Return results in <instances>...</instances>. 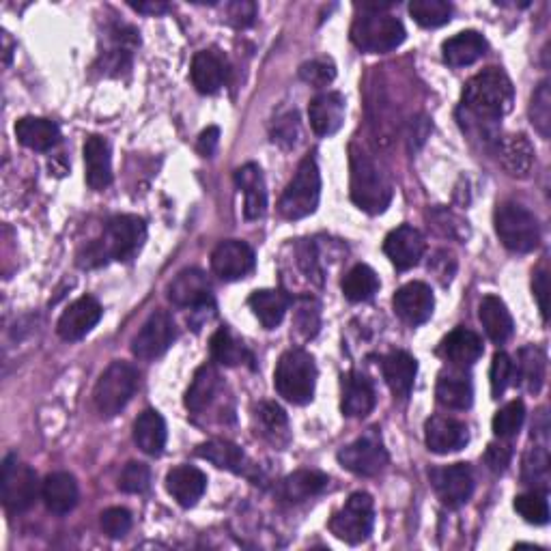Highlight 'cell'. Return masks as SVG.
Segmentation results:
<instances>
[{"instance_id":"6da1fadb","label":"cell","mask_w":551,"mask_h":551,"mask_svg":"<svg viewBox=\"0 0 551 551\" xmlns=\"http://www.w3.org/2000/svg\"><path fill=\"white\" fill-rule=\"evenodd\" d=\"M349 194L351 201L371 216L384 214L392 201V186L377 162L360 145H349Z\"/></svg>"},{"instance_id":"7a4b0ae2","label":"cell","mask_w":551,"mask_h":551,"mask_svg":"<svg viewBox=\"0 0 551 551\" xmlns=\"http://www.w3.org/2000/svg\"><path fill=\"white\" fill-rule=\"evenodd\" d=\"M515 102L513 82L502 69L489 67L468 80L463 89V106L478 119L500 121Z\"/></svg>"},{"instance_id":"3957f363","label":"cell","mask_w":551,"mask_h":551,"mask_svg":"<svg viewBox=\"0 0 551 551\" xmlns=\"http://www.w3.org/2000/svg\"><path fill=\"white\" fill-rule=\"evenodd\" d=\"M147 239V224L138 216H117L106 224L104 237L97 239L80 257L82 267L102 265L106 261H130L143 248Z\"/></svg>"},{"instance_id":"277c9868","label":"cell","mask_w":551,"mask_h":551,"mask_svg":"<svg viewBox=\"0 0 551 551\" xmlns=\"http://www.w3.org/2000/svg\"><path fill=\"white\" fill-rule=\"evenodd\" d=\"M274 386L285 401L293 405H306L315 397L317 364L315 358L304 349H289L280 356Z\"/></svg>"},{"instance_id":"5b68a950","label":"cell","mask_w":551,"mask_h":551,"mask_svg":"<svg viewBox=\"0 0 551 551\" xmlns=\"http://www.w3.org/2000/svg\"><path fill=\"white\" fill-rule=\"evenodd\" d=\"M321 199V173L313 155H306L295 171L289 186L280 196L278 211L287 220H302L315 214Z\"/></svg>"},{"instance_id":"8992f818","label":"cell","mask_w":551,"mask_h":551,"mask_svg":"<svg viewBox=\"0 0 551 551\" xmlns=\"http://www.w3.org/2000/svg\"><path fill=\"white\" fill-rule=\"evenodd\" d=\"M138 388V371L127 362H112L97 379L93 403L102 418H115L132 401Z\"/></svg>"},{"instance_id":"52a82bcc","label":"cell","mask_w":551,"mask_h":551,"mask_svg":"<svg viewBox=\"0 0 551 551\" xmlns=\"http://www.w3.org/2000/svg\"><path fill=\"white\" fill-rule=\"evenodd\" d=\"M496 233L500 242L513 252H532L541 244V226L530 209L519 203H502L496 209Z\"/></svg>"},{"instance_id":"ba28073f","label":"cell","mask_w":551,"mask_h":551,"mask_svg":"<svg viewBox=\"0 0 551 551\" xmlns=\"http://www.w3.org/2000/svg\"><path fill=\"white\" fill-rule=\"evenodd\" d=\"M353 46L369 54H386L405 41V26L388 13H362L351 26Z\"/></svg>"},{"instance_id":"9c48e42d","label":"cell","mask_w":551,"mask_h":551,"mask_svg":"<svg viewBox=\"0 0 551 551\" xmlns=\"http://www.w3.org/2000/svg\"><path fill=\"white\" fill-rule=\"evenodd\" d=\"M375 524V506L369 493H353L341 511L330 519V532L338 541L358 545L369 539Z\"/></svg>"},{"instance_id":"30bf717a","label":"cell","mask_w":551,"mask_h":551,"mask_svg":"<svg viewBox=\"0 0 551 551\" xmlns=\"http://www.w3.org/2000/svg\"><path fill=\"white\" fill-rule=\"evenodd\" d=\"M0 493H3V504L9 513H24L35 504L39 493V483L35 470L20 463L16 455H7L3 461V472H0Z\"/></svg>"},{"instance_id":"8fae6325","label":"cell","mask_w":551,"mask_h":551,"mask_svg":"<svg viewBox=\"0 0 551 551\" xmlns=\"http://www.w3.org/2000/svg\"><path fill=\"white\" fill-rule=\"evenodd\" d=\"M338 461L356 476H377L388 465V450L377 429H371L338 452Z\"/></svg>"},{"instance_id":"7c38bea8","label":"cell","mask_w":551,"mask_h":551,"mask_svg":"<svg viewBox=\"0 0 551 551\" xmlns=\"http://www.w3.org/2000/svg\"><path fill=\"white\" fill-rule=\"evenodd\" d=\"M177 338V326L166 310L155 313L143 323V328L134 336L132 353L138 360H155L171 349Z\"/></svg>"},{"instance_id":"4fadbf2b","label":"cell","mask_w":551,"mask_h":551,"mask_svg":"<svg viewBox=\"0 0 551 551\" xmlns=\"http://www.w3.org/2000/svg\"><path fill=\"white\" fill-rule=\"evenodd\" d=\"M431 485L446 506L459 508L472 498L474 474L468 463H452L446 468H435L429 474Z\"/></svg>"},{"instance_id":"5bb4252c","label":"cell","mask_w":551,"mask_h":551,"mask_svg":"<svg viewBox=\"0 0 551 551\" xmlns=\"http://www.w3.org/2000/svg\"><path fill=\"white\" fill-rule=\"evenodd\" d=\"M394 313L401 321H405L407 326H422L427 323L433 315L435 308V298L433 291L425 282H407L405 287H401L397 293H394Z\"/></svg>"},{"instance_id":"9a60e30c","label":"cell","mask_w":551,"mask_h":551,"mask_svg":"<svg viewBox=\"0 0 551 551\" xmlns=\"http://www.w3.org/2000/svg\"><path fill=\"white\" fill-rule=\"evenodd\" d=\"M102 315V304L91 298V295H84V298H78L74 304H69V308L59 319L56 332H59L63 341H80V338L87 336L100 323Z\"/></svg>"},{"instance_id":"2e32d148","label":"cell","mask_w":551,"mask_h":551,"mask_svg":"<svg viewBox=\"0 0 551 551\" xmlns=\"http://www.w3.org/2000/svg\"><path fill=\"white\" fill-rule=\"evenodd\" d=\"M425 248H427L425 237H422V233L409 224H403L399 229H394L384 242L386 257L401 272L416 267L422 259V254H425Z\"/></svg>"},{"instance_id":"e0dca14e","label":"cell","mask_w":551,"mask_h":551,"mask_svg":"<svg viewBox=\"0 0 551 551\" xmlns=\"http://www.w3.org/2000/svg\"><path fill=\"white\" fill-rule=\"evenodd\" d=\"M211 267L222 280L246 278L254 270V250L246 242L229 239L216 246L211 254Z\"/></svg>"},{"instance_id":"ac0fdd59","label":"cell","mask_w":551,"mask_h":551,"mask_svg":"<svg viewBox=\"0 0 551 551\" xmlns=\"http://www.w3.org/2000/svg\"><path fill=\"white\" fill-rule=\"evenodd\" d=\"M345 112H347V102H345L343 93L328 91V93L317 95L315 100L310 102L308 119H310V125H313L317 136L330 138L343 127Z\"/></svg>"},{"instance_id":"d6986e66","label":"cell","mask_w":551,"mask_h":551,"mask_svg":"<svg viewBox=\"0 0 551 551\" xmlns=\"http://www.w3.org/2000/svg\"><path fill=\"white\" fill-rule=\"evenodd\" d=\"M425 442L435 455H448V452H457L468 446L470 431L461 420L433 416L425 425Z\"/></svg>"},{"instance_id":"ffe728a7","label":"cell","mask_w":551,"mask_h":551,"mask_svg":"<svg viewBox=\"0 0 551 551\" xmlns=\"http://www.w3.org/2000/svg\"><path fill=\"white\" fill-rule=\"evenodd\" d=\"M168 300L179 308H201L211 302V282L205 272L183 270L168 287Z\"/></svg>"},{"instance_id":"44dd1931","label":"cell","mask_w":551,"mask_h":551,"mask_svg":"<svg viewBox=\"0 0 551 551\" xmlns=\"http://www.w3.org/2000/svg\"><path fill=\"white\" fill-rule=\"evenodd\" d=\"M381 373H384L386 384L394 397L407 399L416 384L418 362L414 356H409L407 351H392L381 360Z\"/></svg>"},{"instance_id":"7402d4cb","label":"cell","mask_w":551,"mask_h":551,"mask_svg":"<svg viewBox=\"0 0 551 551\" xmlns=\"http://www.w3.org/2000/svg\"><path fill=\"white\" fill-rule=\"evenodd\" d=\"M207 489V476L192 465H179L166 476V491L171 493L179 506L190 508L203 498Z\"/></svg>"},{"instance_id":"603a6c76","label":"cell","mask_w":551,"mask_h":551,"mask_svg":"<svg viewBox=\"0 0 551 551\" xmlns=\"http://www.w3.org/2000/svg\"><path fill=\"white\" fill-rule=\"evenodd\" d=\"M237 188L244 192V216L246 220L263 218L267 209V190L261 168L257 164H246L235 173Z\"/></svg>"},{"instance_id":"cb8c5ba5","label":"cell","mask_w":551,"mask_h":551,"mask_svg":"<svg viewBox=\"0 0 551 551\" xmlns=\"http://www.w3.org/2000/svg\"><path fill=\"white\" fill-rule=\"evenodd\" d=\"M343 414L347 418H364L373 412L375 407V388L371 379L351 371L343 377Z\"/></svg>"},{"instance_id":"d4e9b609","label":"cell","mask_w":551,"mask_h":551,"mask_svg":"<svg viewBox=\"0 0 551 551\" xmlns=\"http://www.w3.org/2000/svg\"><path fill=\"white\" fill-rule=\"evenodd\" d=\"M84 164H87V183L91 190L102 192L112 183L110 145L102 136H91L84 143Z\"/></svg>"},{"instance_id":"484cf974","label":"cell","mask_w":551,"mask_h":551,"mask_svg":"<svg viewBox=\"0 0 551 551\" xmlns=\"http://www.w3.org/2000/svg\"><path fill=\"white\" fill-rule=\"evenodd\" d=\"M41 498H44L48 511L54 515L72 513L78 504V483L72 474L54 472L44 485H41Z\"/></svg>"},{"instance_id":"4316f807","label":"cell","mask_w":551,"mask_h":551,"mask_svg":"<svg viewBox=\"0 0 551 551\" xmlns=\"http://www.w3.org/2000/svg\"><path fill=\"white\" fill-rule=\"evenodd\" d=\"M483 341L480 336L472 330L457 328L452 330L440 345V353L457 369H465V366H472L483 356Z\"/></svg>"},{"instance_id":"83f0119b","label":"cell","mask_w":551,"mask_h":551,"mask_svg":"<svg viewBox=\"0 0 551 551\" xmlns=\"http://www.w3.org/2000/svg\"><path fill=\"white\" fill-rule=\"evenodd\" d=\"M478 317L480 323H483L485 334L489 336V341L496 345H504L515 332V321L511 313H508L506 304L500 298H496V295H485L483 302L478 306Z\"/></svg>"},{"instance_id":"f1b7e54d","label":"cell","mask_w":551,"mask_h":551,"mask_svg":"<svg viewBox=\"0 0 551 551\" xmlns=\"http://www.w3.org/2000/svg\"><path fill=\"white\" fill-rule=\"evenodd\" d=\"M500 164L511 177L526 179L534 166V147L530 138L526 134L506 136L500 143Z\"/></svg>"},{"instance_id":"f546056e","label":"cell","mask_w":551,"mask_h":551,"mask_svg":"<svg viewBox=\"0 0 551 551\" xmlns=\"http://www.w3.org/2000/svg\"><path fill=\"white\" fill-rule=\"evenodd\" d=\"M485 52H487V41L476 31H463L455 37L446 39L442 46L444 61L450 67L474 65L478 59H483Z\"/></svg>"},{"instance_id":"4dcf8cb0","label":"cell","mask_w":551,"mask_h":551,"mask_svg":"<svg viewBox=\"0 0 551 551\" xmlns=\"http://www.w3.org/2000/svg\"><path fill=\"white\" fill-rule=\"evenodd\" d=\"M435 397L440 401V405L448 409H468L474 401L472 381L455 366V369L442 373L440 379H437Z\"/></svg>"},{"instance_id":"1f68e13d","label":"cell","mask_w":551,"mask_h":551,"mask_svg":"<svg viewBox=\"0 0 551 551\" xmlns=\"http://www.w3.org/2000/svg\"><path fill=\"white\" fill-rule=\"evenodd\" d=\"M226 80V63L220 54L203 50L192 61V82L199 93L214 95Z\"/></svg>"},{"instance_id":"d6a6232c","label":"cell","mask_w":551,"mask_h":551,"mask_svg":"<svg viewBox=\"0 0 551 551\" xmlns=\"http://www.w3.org/2000/svg\"><path fill=\"white\" fill-rule=\"evenodd\" d=\"M16 136L20 145L33 149V151H48L59 145L61 130L59 125L41 119V117H24L16 123Z\"/></svg>"},{"instance_id":"836d02e7","label":"cell","mask_w":551,"mask_h":551,"mask_svg":"<svg viewBox=\"0 0 551 551\" xmlns=\"http://www.w3.org/2000/svg\"><path fill=\"white\" fill-rule=\"evenodd\" d=\"M252 313L263 323L265 330L278 328L282 319H285L287 310L291 306V298L285 291H274V289H263L254 291L248 300Z\"/></svg>"},{"instance_id":"e575fe53","label":"cell","mask_w":551,"mask_h":551,"mask_svg":"<svg viewBox=\"0 0 551 551\" xmlns=\"http://www.w3.org/2000/svg\"><path fill=\"white\" fill-rule=\"evenodd\" d=\"M330 478L317 470H298L282 480V498L291 504H300L319 496L328 489Z\"/></svg>"},{"instance_id":"d590c367","label":"cell","mask_w":551,"mask_h":551,"mask_svg":"<svg viewBox=\"0 0 551 551\" xmlns=\"http://www.w3.org/2000/svg\"><path fill=\"white\" fill-rule=\"evenodd\" d=\"M134 442L151 457H160L166 448V422L164 418L147 409L134 422Z\"/></svg>"},{"instance_id":"8d00e7d4","label":"cell","mask_w":551,"mask_h":551,"mask_svg":"<svg viewBox=\"0 0 551 551\" xmlns=\"http://www.w3.org/2000/svg\"><path fill=\"white\" fill-rule=\"evenodd\" d=\"M545 353L539 347H524L519 351L517 364L513 362V377L519 379V386L532 394H539L545 384Z\"/></svg>"},{"instance_id":"74e56055","label":"cell","mask_w":551,"mask_h":551,"mask_svg":"<svg viewBox=\"0 0 551 551\" xmlns=\"http://www.w3.org/2000/svg\"><path fill=\"white\" fill-rule=\"evenodd\" d=\"M257 425L259 433L265 437L267 442L282 448L291 442V431H289V418L285 409L272 401H263L257 407Z\"/></svg>"},{"instance_id":"f35d334b","label":"cell","mask_w":551,"mask_h":551,"mask_svg":"<svg viewBox=\"0 0 551 551\" xmlns=\"http://www.w3.org/2000/svg\"><path fill=\"white\" fill-rule=\"evenodd\" d=\"M196 455L201 459L214 463L216 468L239 474L246 465L244 450L229 440H209L196 448Z\"/></svg>"},{"instance_id":"ab89813d","label":"cell","mask_w":551,"mask_h":551,"mask_svg":"<svg viewBox=\"0 0 551 551\" xmlns=\"http://www.w3.org/2000/svg\"><path fill=\"white\" fill-rule=\"evenodd\" d=\"M220 388V375L211 364H203L199 371H196L192 384L186 392V407L190 412H203V409L214 401L216 392Z\"/></svg>"},{"instance_id":"60d3db41","label":"cell","mask_w":551,"mask_h":551,"mask_svg":"<svg viewBox=\"0 0 551 551\" xmlns=\"http://www.w3.org/2000/svg\"><path fill=\"white\" fill-rule=\"evenodd\" d=\"M379 291V278L369 265L351 267L343 278V293L349 302H369Z\"/></svg>"},{"instance_id":"b9f144b4","label":"cell","mask_w":551,"mask_h":551,"mask_svg":"<svg viewBox=\"0 0 551 551\" xmlns=\"http://www.w3.org/2000/svg\"><path fill=\"white\" fill-rule=\"evenodd\" d=\"M209 349H211V358H214L218 364H224V366L242 364L248 356L246 347L239 341H235V336L226 328H220L214 336H211Z\"/></svg>"},{"instance_id":"7bdbcfd3","label":"cell","mask_w":551,"mask_h":551,"mask_svg":"<svg viewBox=\"0 0 551 551\" xmlns=\"http://www.w3.org/2000/svg\"><path fill=\"white\" fill-rule=\"evenodd\" d=\"M409 13L422 28H440L450 22L452 7L446 0H414Z\"/></svg>"},{"instance_id":"ee69618b","label":"cell","mask_w":551,"mask_h":551,"mask_svg":"<svg viewBox=\"0 0 551 551\" xmlns=\"http://www.w3.org/2000/svg\"><path fill=\"white\" fill-rule=\"evenodd\" d=\"M524 420H526L524 401L506 403L500 412L493 416V433H496L500 440H508V437H515L519 429L524 427Z\"/></svg>"},{"instance_id":"f6af8a7d","label":"cell","mask_w":551,"mask_h":551,"mask_svg":"<svg viewBox=\"0 0 551 551\" xmlns=\"http://www.w3.org/2000/svg\"><path fill=\"white\" fill-rule=\"evenodd\" d=\"M515 511L524 517L528 524L545 526L549 521V502L543 491H530L515 498Z\"/></svg>"},{"instance_id":"bcb514c9","label":"cell","mask_w":551,"mask_h":551,"mask_svg":"<svg viewBox=\"0 0 551 551\" xmlns=\"http://www.w3.org/2000/svg\"><path fill=\"white\" fill-rule=\"evenodd\" d=\"M530 119L543 138H549L551 134V91L549 82L543 80L539 89L534 91L532 102H530Z\"/></svg>"},{"instance_id":"7dc6e473","label":"cell","mask_w":551,"mask_h":551,"mask_svg":"<svg viewBox=\"0 0 551 551\" xmlns=\"http://www.w3.org/2000/svg\"><path fill=\"white\" fill-rule=\"evenodd\" d=\"M549 478V455L543 446H534L524 457V483L543 485Z\"/></svg>"},{"instance_id":"c3c4849f","label":"cell","mask_w":551,"mask_h":551,"mask_svg":"<svg viewBox=\"0 0 551 551\" xmlns=\"http://www.w3.org/2000/svg\"><path fill=\"white\" fill-rule=\"evenodd\" d=\"M489 379H491L493 399H500L502 394L506 392L508 384H511V379H513V360H511V356H508V353L500 351V353H496V356H493Z\"/></svg>"},{"instance_id":"681fc988","label":"cell","mask_w":551,"mask_h":551,"mask_svg":"<svg viewBox=\"0 0 551 551\" xmlns=\"http://www.w3.org/2000/svg\"><path fill=\"white\" fill-rule=\"evenodd\" d=\"M149 483H151V470L145 463H138V461L127 463L119 476V487L125 493H145L149 489Z\"/></svg>"},{"instance_id":"f907efd6","label":"cell","mask_w":551,"mask_h":551,"mask_svg":"<svg viewBox=\"0 0 551 551\" xmlns=\"http://www.w3.org/2000/svg\"><path fill=\"white\" fill-rule=\"evenodd\" d=\"M295 330L302 334L304 341L319 332V306L310 298H304L295 306Z\"/></svg>"},{"instance_id":"816d5d0a","label":"cell","mask_w":551,"mask_h":551,"mask_svg":"<svg viewBox=\"0 0 551 551\" xmlns=\"http://www.w3.org/2000/svg\"><path fill=\"white\" fill-rule=\"evenodd\" d=\"M300 78L313 87H328L336 78V65L330 59H313L300 67Z\"/></svg>"},{"instance_id":"f5cc1de1","label":"cell","mask_w":551,"mask_h":551,"mask_svg":"<svg viewBox=\"0 0 551 551\" xmlns=\"http://www.w3.org/2000/svg\"><path fill=\"white\" fill-rule=\"evenodd\" d=\"M102 530L110 536V539H121L132 528V515L130 511H125V508H108V511L102 513Z\"/></svg>"},{"instance_id":"db71d44e","label":"cell","mask_w":551,"mask_h":551,"mask_svg":"<svg viewBox=\"0 0 551 551\" xmlns=\"http://www.w3.org/2000/svg\"><path fill=\"white\" fill-rule=\"evenodd\" d=\"M435 226L442 231V235L446 237H455V239H463L468 237V222H463L461 218H457L455 214H450L446 209H437L433 214Z\"/></svg>"},{"instance_id":"11a10c76","label":"cell","mask_w":551,"mask_h":551,"mask_svg":"<svg viewBox=\"0 0 551 551\" xmlns=\"http://www.w3.org/2000/svg\"><path fill=\"white\" fill-rule=\"evenodd\" d=\"M298 130H300V123H298V115L295 112H289V115L280 117L274 125V143L282 145V147H293L295 140H298Z\"/></svg>"},{"instance_id":"9f6ffc18","label":"cell","mask_w":551,"mask_h":551,"mask_svg":"<svg viewBox=\"0 0 551 551\" xmlns=\"http://www.w3.org/2000/svg\"><path fill=\"white\" fill-rule=\"evenodd\" d=\"M298 263H300V267H302V270H304V274H306V278L308 280H313L315 282V285H321V282H323V270H321V263H319V259H317V252H315V246L313 244H302L300 248H298Z\"/></svg>"},{"instance_id":"6f0895ef","label":"cell","mask_w":551,"mask_h":551,"mask_svg":"<svg viewBox=\"0 0 551 551\" xmlns=\"http://www.w3.org/2000/svg\"><path fill=\"white\" fill-rule=\"evenodd\" d=\"M429 270L435 274V278L442 282V285H448L457 272V263L452 259V254H448L446 250L435 252V257L429 263Z\"/></svg>"},{"instance_id":"680465c9","label":"cell","mask_w":551,"mask_h":551,"mask_svg":"<svg viewBox=\"0 0 551 551\" xmlns=\"http://www.w3.org/2000/svg\"><path fill=\"white\" fill-rule=\"evenodd\" d=\"M511 457H513L511 446H506V444H489L487 452H485V463H487V468L493 474H502L508 468V463H511Z\"/></svg>"},{"instance_id":"91938a15","label":"cell","mask_w":551,"mask_h":551,"mask_svg":"<svg viewBox=\"0 0 551 551\" xmlns=\"http://www.w3.org/2000/svg\"><path fill=\"white\" fill-rule=\"evenodd\" d=\"M254 18H257V5L250 0H237L229 5V20L235 26H250Z\"/></svg>"},{"instance_id":"94428289","label":"cell","mask_w":551,"mask_h":551,"mask_svg":"<svg viewBox=\"0 0 551 551\" xmlns=\"http://www.w3.org/2000/svg\"><path fill=\"white\" fill-rule=\"evenodd\" d=\"M532 289H534V298L536 302H539V308H541V315L543 319L547 321V300H549V276L545 270L536 272L534 274V282H532Z\"/></svg>"},{"instance_id":"6125c7cd","label":"cell","mask_w":551,"mask_h":551,"mask_svg":"<svg viewBox=\"0 0 551 551\" xmlns=\"http://www.w3.org/2000/svg\"><path fill=\"white\" fill-rule=\"evenodd\" d=\"M218 143H220V130L216 125H211L199 136V145L196 147H199V153L205 155V158H211L218 149Z\"/></svg>"},{"instance_id":"be15d7a7","label":"cell","mask_w":551,"mask_h":551,"mask_svg":"<svg viewBox=\"0 0 551 551\" xmlns=\"http://www.w3.org/2000/svg\"><path fill=\"white\" fill-rule=\"evenodd\" d=\"M136 11L140 13H153V16H158V13H166L168 11V5L166 3H155V0H151V3H130Z\"/></svg>"}]
</instances>
